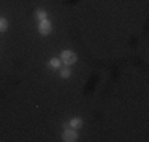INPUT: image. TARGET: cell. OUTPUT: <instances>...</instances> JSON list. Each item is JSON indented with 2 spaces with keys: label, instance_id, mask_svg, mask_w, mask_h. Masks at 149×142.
I'll list each match as a JSON object with an SVG mask.
<instances>
[{
  "label": "cell",
  "instance_id": "6da1fadb",
  "mask_svg": "<svg viewBox=\"0 0 149 142\" xmlns=\"http://www.w3.org/2000/svg\"><path fill=\"white\" fill-rule=\"evenodd\" d=\"M62 60L63 63H67V65H72V63L76 62V54L72 51H63L62 52Z\"/></svg>",
  "mask_w": 149,
  "mask_h": 142
},
{
  "label": "cell",
  "instance_id": "7a4b0ae2",
  "mask_svg": "<svg viewBox=\"0 0 149 142\" xmlns=\"http://www.w3.org/2000/svg\"><path fill=\"white\" fill-rule=\"evenodd\" d=\"M76 139H78V134H76V131H74V130H70V128H67V130L63 131V141L73 142V141H76Z\"/></svg>",
  "mask_w": 149,
  "mask_h": 142
},
{
  "label": "cell",
  "instance_id": "3957f363",
  "mask_svg": "<svg viewBox=\"0 0 149 142\" xmlns=\"http://www.w3.org/2000/svg\"><path fill=\"white\" fill-rule=\"evenodd\" d=\"M38 28H40L41 35H48V33H51L52 26H51V22H48V21H41V24L38 26Z\"/></svg>",
  "mask_w": 149,
  "mask_h": 142
},
{
  "label": "cell",
  "instance_id": "277c9868",
  "mask_svg": "<svg viewBox=\"0 0 149 142\" xmlns=\"http://www.w3.org/2000/svg\"><path fill=\"white\" fill-rule=\"evenodd\" d=\"M35 17H37L38 21H46V11H43V10H37Z\"/></svg>",
  "mask_w": 149,
  "mask_h": 142
},
{
  "label": "cell",
  "instance_id": "5b68a950",
  "mask_svg": "<svg viewBox=\"0 0 149 142\" xmlns=\"http://www.w3.org/2000/svg\"><path fill=\"white\" fill-rule=\"evenodd\" d=\"M81 125H83L81 119H72V122H70V126H73V128H79Z\"/></svg>",
  "mask_w": 149,
  "mask_h": 142
},
{
  "label": "cell",
  "instance_id": "8992f818",
  "mask_svg": "<svg viewBox=\"0 0 149 142\" xmlns=\"http://www.w3.org/2000/svg\"><path fill=\"white\" fill-rule=\"evenodd\" d=\"M59 65H60L59 59H52L51 62H49V66H52V68H59Z\"/></svg>",
  "mask_w": 149,
  "mask_h": 142
},
{
  "label": "cell",
  "instance_id": "52a82bcc",
  "mask_svg": "<svg viewBox=\"0 0 149 142\" xmlns=\"http://www.w3.org/2000/svg\"><path fill=\"white\" fill-rule=\"evenodd\" d=\"M6 30V21L3 19V17H0V32Z\"/></svg>",
  "mask_w": 149,
  "mask_h": 142
},
{
  "label": "cell",
  "instance_id": "ba28073f",
  "mask_svg": "<svg viewBox=\"0 0 149 142\" xmlns=\"http://www.w3.org/2000/svg\"><path fill=\"white\" fill-rule=\"evenodd\" d=\"M60 76H62V77H68L70 76V70L68 68H63L62 71H60Z\"/></svg>",
  "mask_w": 149,
  "mask_h": 142
}]
</instances>
